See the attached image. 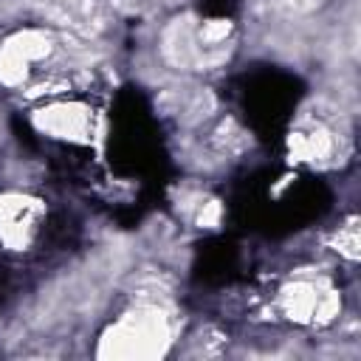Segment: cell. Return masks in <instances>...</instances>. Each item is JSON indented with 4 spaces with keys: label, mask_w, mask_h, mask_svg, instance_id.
Masks as SVG:
<instances>
[{
    "label": "cell",
    "mask_w": 361,
    "mask_h": 361,
    "mask_svg": "<svg viewBox=\"0 0 361 361\" xmlns=\"http://www.w3.org/2000/svg\"><path fill=\"white\" fill-rule=\"evenodd\" d=\"M296 152L302 158H310V161H319V158H327L330 155V138L327 133L316 130V133H307L296 141Z\"/></svg>",
    "instance_id": "2"
},
{
    "label": "cell",
    "mask_w": 361,
    "mask_h": 361,
    "mask_svg": "<svg viewBox=\"0 0 361 361\" xmlns=\"http://www.w3.org/2000/svg\"><path fill=\"white\" fill-rule=\"evenodd\" d=\"M322 0H279V6L288 11V14H305V11H313Z\"/></svg>",
    "instance_id": "4"
},
{
    "label": "cell",
    "mask_w": 361,
    "mask_h": 361,
    "mask_svg": "<svg viewBox=\"0 0 361 361\" xmlns=\"http://www.w3.org/2000/svg\"><path fill=\"white\" fill-rule=\"evenodd\" d=\"M338 245L347 257H355V248H358V234H355V226H347L341 234H338Z\"/></svg>",
    "instance_id": "3"
},
{
    "label": "cell",
    "mask_w": 361,
    "mask_h": 361,
    "mask_svg": "<svg viewBox=\"0 0 361 361\" xmlns=\"http://www.w3.org/2000/svg\"><path fill=\"white\" fill-rule=\"evenodd\" d=\"M42 8L59 25H71V28H79V31H87V34L96 31L99 23H102L99 14H96V6L90 0H45Z\"/></svg>",
    "instance_id": "1"
}]
</instances>
